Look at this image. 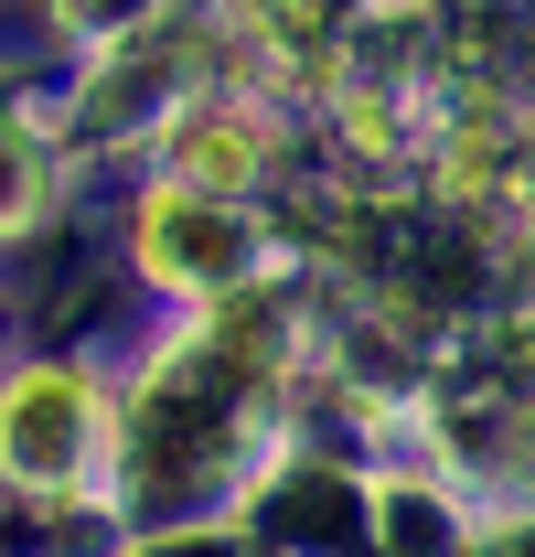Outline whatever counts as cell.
I'll return each instance as SVG.
<instances>
[{"instance_id": "cell-2", "label": "cell", "mask_w": 535, "mask_h": 557, "mask_svg": "<svg viewBox=\"0 0 535 557\" xmlns=\"http://www.w3.org/2000/svg\"><path fill=\"white\" fill-rule=\"evenodd\" d=\"M139 258L161 278H203V269H225V214H203L194 194H161V205L139 214Z\"/></svg>"}, {"instance_id": "cell-1", "label": "cell", "mask_w": 535, "mask_h": 557, "mask_svg": "<svg viewBox=\"0 0 535 557\" xmlns=\"http://www.w3.org/2000/svg\"><path fill=\"white\" fill-rule=\"evenodd\" d=\"M0 461L22 483H65L75 461H86V386H75L65 364H33L0 397Z\"/></svg>"}, {"instance_id": "cell-3", "label": "cell", "mask_w": 535, "mask_h": 557, "mask_svg": "<svg viewBox=\"0 0 535 557\" xmlns=\"http://www.w3.org/2000/svg\"><path fill=\"white\" fill-rule=\"evenodd\" d=\"M183 161H194L203 183H236L258 150H247V129H194V139H183Z\"/></svg>"}]
</instances>
